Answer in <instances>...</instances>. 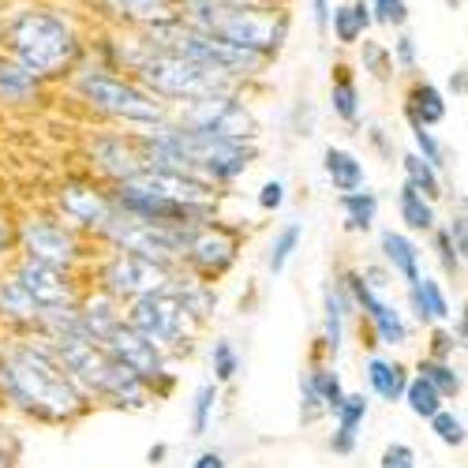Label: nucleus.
Instances as JSON below:
<instances>
[{"label":"nucleus","instance_id":"40","mask_svg":"<svg viewBox=\"0 0 468 468\" xmlns=\"http://www.w3.org/2000/svg\"><path fill=\"white\" fill-rule=\"evenodd\" d=\"M360 68L371 75L375 83H394V60H389V46L386 42H371V37H360Z\"/></svg>","mask_w":468,"mask_h":468},{"label":"nucleus","instance_id":"2","mask_svg":"<svg viewBox=\"0 0 468 468\" xmlns=\"http://www.w3.org/2000/svg\"><path fill=\"white\" fill-rule=\"evenodd\" d=\"M0 53H8L16 64L53 87L80 68V60L87 57V42L64 12L30 5L8 12V19L0 23Z\"/></svg>","mask_w":468,"mask_h":468},{"label":"nucleus","instance_id":"45","mask_svg":"<svg viewBox=\"0 0 468 468\" xmlns=\"http://www.w3.org/2000/svg\"><path fill=\"white\" fill-rule=\"evenodd\" d=\"M461 341L450 334L446 323H435V326H427V353L423 356H435V360H453L461 353Z\"/></svg>","mask_w":468,"mask_h":468},{"label":"nucleus","instance_id":"36","mask_svg":"<svg viewBox=\"0 0 468 468\" xmlns=\"http://www.w3.org/2000/svg\"><path fill=\"white\" fill-rule=\"evenodd\" d=\"M303 375L311 378V386H315V394L323 398L326 412H334V409H337V401L345 398V378H341V371H337L330 360H311Z\"/></svg>","mask_w":468,"mask_h":468},{"label":"nucleus","instance_id":"15","mask_svg":"<svg viewBox=\"0 0 468 468\" xmlns=\"http://www.w3.org/2000/svg\"><path fill=\"white\" fill-rule=\"evenodd\" d=\"M5 274L37 303V307H64V303H75L87 289V278L83 274H71V270H60V266H49V262H37V259H27V255H16L12 266Z\"/></svg>","mask_w":468,"mask_h":468},{"label":"nucleus","instance_id":"35","mask_svg":"<svg viewBox=\"0 0 468 468\" xmlns=\"http://www.w3.org/2000/svg\"><path fill=\"white\" fill-rule=\"evenodd\" d=\"M401 405L416 416V420H431L446 401L439 398V389L431 386V382H427L423 375H409V382H405V394H401Z\"/></svg>","mask_w":468,"mask_h":468},{"label":"nucleus","instance_id":"34","mask_svg":"<svg viewBox=\"0 0 468 468\" xmlns=\"http://www.w3.org/2000/svg\"><path fill=\"white\" fill-rule=\"evenodd\" d=\"M218 401H221V386L214 378L199 382L191 394V405H187V427L195 439H203L210 427H214V416H218Z\"/></svg>","mask_w":468,"mask_h":468},{"label":"nucleus","instance_id":"38","mask_svg":"<svg viewBox=\"0 0 468 468\" xmlns=\"http://www.w3.org/2000/svg\"><path fill=\"white\" fill-rule=\"evenodd\" d=\"M427 240H431V251H435V262L442 266V274L457 285L461 278H464V255L453 248V240H450V232H446V225L439 221L431 232H427Z\"/></svg>","mask_w":468,"mask_h":468},{"label":"nucleus","instance_id":"14","mask_svg":"<svg viewBox=\"0 0 468 468\" xmlns=\"http://www.w3.org/2000/svg\"><path fill=\"white\" fill-rule=\"evenodd\" d=\"M83 158H87V173L98 176L109 187L135 180L146 169L139 135L124 132V128H112V124H105V128H98L83 139Z\"/></svg>","mask_w":468,"mask_h":468},{"label":"nucleus","instance_id":"3","mask_svg":"<svg viewBox=\"0 0 468 468\" xmlns=\"http://www.w3.org/2000/svg\"><path fill=\"white\" fill-rule=\"evenodd\" d=\"M180 19L229 46L259 53L270 64L282 57L292 34V12L282 0H210V5L180 12Z\"/></svg>","mask_w":468,"mask_h":468},{"label":"nucleus","instance_id":"59","mask_svg":"<svg viewBox=\"0 0 468 468\" xmlns=\"http://www.w3.org/2000/svg\"><path fill=\"white\" fill-rule=\"evenodd\" d=\"M282 5H285V0H282Z\"/></svg>","mask_w":468,"mask_h":468},{"label":"nucleus","instance_id":"43","mask_svg":"<svg viewBox=\"0 0 468 468\" xmlns=\"http://www.w3.org/2000/svg\"><path fill=\"white\" fill-rule=\"evenodd\" d=\"M389 60H394V71L398 75H416L420 71V46H416V37L398 30L394 37V46H389Z\"/></svg>","mask_w":468,"mask_h":468},{"label":"nucleus","instance_id":"49","mask_svg":"<svg viewBox=\"0 0 468 468\" xmlns=\"http://www.w3.org/2000/svg\"><path fill=\"white\" fill-rule=\"evenodd\" d=\"M378 468H420V457L409 442H386L382 457H378Z\"/></svg>","mask_w":468,"mask_h":468},{"label":"nucleus","instance_id":"26","mask_svg":"<svg viewBox=\"0 0 468 468\" xmlns=\"http://www.w3.org/2000/svg\"><path fill=\"white\" fill-rule=\"evenodd\" d=\"M80 323H83V334L87 337H94V341H105L116 326L124 323V307L116 303V300H109L105 292H98V289H83V296H80Z\"/></svg>","mask_w":468,"mask_h":468},{"label":"nucleus","instance_id":"19","mask_svg":"<svg viewBox=\"0 0 468 468\" xmlns=\"http://www.w3.org/2000/svg\"><path fill=\"white\" fill-rule=\"evenodd\" d=\"M348 323H353V300L345 296L337 278L323 282V334H319V345H323L330 364H337V356H341L345 337H348Z\"/></svg>","mask_w":468,"mask_h":468},{"label":"nucleus","instance_id":"52","mask_svg":"<svg viewBox=\"0 0 468 468\" xmlns=\"http://www.w3.org/2000/svg\"><path fill=\"white\" fill-rule=\"evenodd\" d=\"M330 12H334V0H307V16H311V27H315L323 37L330 34Z\"/></svg>","mask_w":468,"mask_h":468},{"label":"nucleus","instance_id":"42","mask_svg":"<svg viewBox=\"0 0 468 468\" xmlns=\"http://www.w3.org/2000/svg\"><path fill=\"white\" fill-rule=\"evenodd\" d=\"M330 34H334V42L345 46V49H353L360 37H364V30H360V23H356L353 5H348V0L334 5V12H330Z\"/></svg>","mask_w":468,"mask_h":468},{"label":"nucleus","instance_id":"9","mask_svg":"<svg viewBox=\"0 0 468 468\" xmlns=\"http://www.w3.org/2000/svg\"><path fill=\"white\" fill-rule=\"evenodd\" d=\"M176 266H162L154 259H143L135 251H121V248H101L98 259L90 262L87 270V285L105 292L109 300L116 303H132L135 296H146V292H158L169 285V274Z\"/></svg>","mask_w":468,"mask_h":468},{"label":"nucleus","instance_id":"27","mask_svg":"<svg viewBox=\"0 0 468 468\" xmlns=\"http://www.w3.org/2000/svg\"><path fill=\"white\" fill-rule=\"evenodd\" d=\"M330 109L341 124L356 128L360 116H364V98H360V83H356V71L348 68L345 60L334 64V75H330Z\"/></svg>","mask_w":468,"mask_h":468},{"label":"nucleus","instance_id":"37","mask_svg":"<svg viewBox=\"0 0 468 468\" xmlns=\"http://www.w3.org/2000/svg\"><path fill=\"white\" fill-rule=\"evenodd\" d=\"M409 135H412V150L420 154L423 162H431L439 173H446L453 165V150L431 132V128H423V124H409Z\"/></svg>","mask_w":468,"mask_h":468},{"label":"nucleus","instance_id":"20","mask_svg":"<svg viewBox=\"0 0 468 468\" xmlns=\"http://www.w3.org/2000/svg\"><path fill=\"white\" fill-rule=\"evenodd\" d=\"M378 259L401 285H409L423 274V248L405 229H378Z\"/></svg>","mask_w":468,"mask_h":468},{"label":"nucleus","instance_id":"24","mask_svg":"<svg viewBox=\"0 0 468 468\" xmlns=\"http://www.w3.org/2000/svg\"><path fill=\"white\" fill-rule=\"evenodd\" d=\"M169 292L180 300V307H184L187 315H191L195 323H199L203 330H207V326H210V319L218 315V285L184 274L180 266L169 274Z\"/></svg>","mask_w":468,"mask_h":468},{"label":"nucleus","instance_id":"4","mask_svg":"<svg viewBox=\"0 0 468 468\" xmlns=\"http://www.w3.org/2000/svg\"><path fill=\"white\" fill-rule=\"evenodd\" d=\"M64 87H68V94L80 101L90 116H98L101 124H112V128L146 132L154 124H165L169 121V105L162 98H154L146 87H139L132 75L98 68L87 57L64 80Z\"/></svg>","mask_w":468,"mask_h":468},{"label":"nucleus","instance_id":"21","mask_svg":"<svg viewBox=\"0 0 468 468\" xmlns=\"http://www.w3.org/2000/svg\"><path fill=\"white\" fill-rule=\"evenodd\" d=\"M401 116H405V124L439 128L450 116V101L431 80H423V75L416 71V75H409V87H405V98H401Z\"/></svg>","mask_w":468,"mask_h":468},{"label":"nucleus","instance_id":"44","mask_svg":"<svg viewBox=\"0 0 468 468\" xmlns=\"http://www.w3.org/2000/svg\"><path fill=\"white\" fill-rule=\"evenodd\" d=\"M367 8L378 27H389V30L409 27V0H367Z\"/></svg>","mask_w":468,"mask_h":468},{"label":"nucleus","instance_id":"10","mask_svg":"<svg viewBox=\"0 0 468 468\" xmlns=\"http://www.w3.org/2000/svg\"><path fill=\"white\" fill-rule=\"evenodd\" d=\"M244 240H248L244 225H232L225 218H210L187 232L184 251H180V270L191 278H199V282L218 285L221 278L232 274V266L240 262Z\"/></svg>","mask_w":468,"mask_h":468},{"label":"nucleus","instance_id":"56","mask_svg":"<svg viewBox=\"0 0 468 468\" xmlns=\"http://www.w3.org/2000/svg\"><path fill=\"white\" fill-rule=\"evenodd\" d=\"M165 457H169V442H154L150 450H146V461L158 468V464H165Z\"/></svg>","mask_w":468,"mask_h":468},{"label":"nucleus","instance_id":"39","mask_svg":"<svg viewBox=\"0 0 468 468\" xmlns=\"http://www.w3.org/2000/svg\"><path fill=\"white\" fill-rule=\"evenodd\" d=\"M210 371H214L218 386L237 382V375L244 371V356L237 353V345H232L229 337H214V345H210Z\"/></svg>","mask_w":468,"mask_h":468},{"label":"nucleus","instance_id":"18","mask_svg":"<svg viewBox=\"0 0 468 468\" xmlns=\"http://www.w3.org/2000/svg\"><path fill=\"white\" fill-rule=\"evenodd\" d=\"M367 412H371V398L364 389H345V398L337 401V409L330 412L334 416V431L326 439V446L337 453V457H353L356 446H360V431L367 423Z\"/></svg>","mask_w":468,"mask_h":468},{"label":"nucleus","instance_id":"57","mask_svg":"<svg viewBox=\"0 0 468 468\" xmlns=\"http://www.w3.org/2000/svg\"><path fill=\"white\" fill-rule=\"evenodd\" d=\"M0 468H19V453L8 450V446H0Z\"/></svg>","mask_w":468,"mask_h":468},{"label":"nucleus","instance_id":"55","mask_svg":"<svg viewBox=\"0 0 468 468\" xmlns=\"http://www.w3.org/2000/svg\"><path fill=\"white\" fill-rule=\"evenodd\" d=\"M353 5V16H356V23H360V30L367 34L371 27H375V19H371V8H367V0H348Z\"/></svg>","mask_w":468,"mask_h":468},{"label":"nucleus","instance_id":"32","mask_svg":"<svg viewBox=\"0 0 468 468\" xmlns=\"http://www.w3.org/2000/svg\"><path fill=\"white\" fill-rule=\"evenodd\" d=\"M300 244H303V221H285L274 232L270 248H266V274L270 278H282L285 270H289V262H292V255L300 251Z\"/></svg>","mask_w":468,"mask_h":468},{"label":"nucleus","instance_id":"23","mask_svg":"<svg viewBox=\"0 0 468 468\" xmlns=\"http://www.w3.org/2000/svg\"><path fill=\"white\" fill-rule=\"evenodd\" d=\"M37 319H42V307H37L8 274H0V337L37 334Z\"/></svg>","mask_w":468,"mask_h":468},{"label":"nucleus","instance_id":"8","mask_svg":"<svg viewBox=\"0 0 468 468\" xmlns=\"http://www.w3.org/2000/svg\"><path fill=\"white\" fill-rule=\"evenodd\" d=\"M244 94L248 90H210L199 98L176 101L169 105V121L207 135H221V139L259 143V116Z\"/></svg>","mask_w":468,"mask_h":468},{"label":"nucleus","instance_id":"31","mask_svg":"<svg viewBox=\"0 0 468 468\" xmlns=\"http://www.w3.org/2000/svg\"><path fill=\"white\" fill-rule=\"evenodd\" d=\"M398 165H401L405 184H412L420 195H427L431 203H442V199H446V180H442V173H439L431 162H423L416 150L398 154Z\"/></svg>","mask_w":468,"mask_h":468},{"label":"nucleus","instance_id":"54","mask_svg":"<svg viewBox=\"0 0 468 468\" xmlns=\"http://www.w3.org/2000/svg\"><path fill=\"white\" fill-rule=\"evenodd\" d=\"M191 468H229V461H225L221 450H203L199 457L191 461Z\"/></svg>","mask_w":468,"mask_h":468},{"label":"nucleus","instance_id":"6","mask_svg":"<svg viewBox=\"0 0 468 468\" xmlns=\"http://www.w3.org/2000/svg\"><path fill=\"white\" fill-rule=\"evenodd\" d=\"M139 87H146L154 98H162L165 105H176V101H187V98H199V94H210V90H248L240 83L225 80L221 71L214 68H203L180 53H169V49H158L150 46L143 53V60L128 71Z\"/></svg>","mask_w":468,"mask_h":468},{"label":"nucleus","instance_id":"17","mask_svg":"<svg viewBox=\"0 0 468 468\" xmlns=\"http://www.w3.org/2000/svg\"><path fill=\"white\" fill-rule=\"evenodd\" d=\"M405 315L412 326H435V323H446L453 315V300L446 292V285L431 274H420L416 282L405 285Z\"/></svg>","mask_w":468,"mask_h":468},{"label":"nucleus","instance_id":"13","mask_svg":"<svg viewBox=\"0 0 468 468\" xmlns=\"http://www.w3.org/2000/svg\"><path fill=\"white\" fill-rule=\"evenodd\" d=\"M101 345L109 348V356L116 364H124L132 375H139L146 382L154 401H165L173 389H176V364L154 341H146L143 334H135L128 323L116 326Z\"/></svg>","mask_w":468,"mask_h":468},{"label":"nucleus","instance_id":"11","mask_svg":"<svg viewBox=\"0 0 468 468\" xmlns=\"http://www.w3.org/2000/svg\"><path fill=\"white\" fill-rule=\"evenodd\" d=\"M49 210L60 221H68L71 229H80L83 237H90L94 244L101 237V229L109 225V218L116 214L109 184H101L90 173H71V176L57 180V187L49 195Z\"/></svg>","mask_w":468,"mask_h":468},{"label":"nucleus","instance_id":"47","mask_svg":"<svg viewBox=\"0 0 468 468\" xmlns=\"http://www.w3.org/2000/svg\"><path fill=\"white\" fill-rule=\"evenodd\" d=\"M330 412H326V405H323V398L315 394V386H311V378L307 375H300V420L311 427V423H319V420H326Z\"/></svg>","mask_w":468,"mask_h":468},{"label":"nucleus","instance_id":"29","mask_svg":"<svg viewBox=\"0 0 468 468\" xmlns=\"http://www.w3.org/2000/svg\"><path fill=\"white\" fill-rule=\"evenodd\" d=\"M337 207H341V229L353 232V237H367L375 232L378 221V195L364 184L356 191H341L337 195Z\"/></svg>","mask_w":468,"mask_h":468},{"label":"nucleus","instance_id":"16","mask_svg":"<svg viewBox=\"0 0 468 468\" xmlns=\"http://www.w3.org/2000/svg\"><path fill=\"white\" fill-rule=\"evenodd\" d=\"M49 98V83L0 53V112H34Z\"/></svg>","mask_w":468,"mask_h":468},{"label":"nucleus","instance_id":"28","mask_svg":"<svg viewBox=\"0 0 468 468\" xmlns=\"http://www.w3.org/2000/svg\"><path fill=\"white\" fill-rule=\"evenodd\" d=\"M323 173H326V180L337 195L356 191V187L367 184V165H364L360 154H353L348 146H334V143L323 150Z\"/></svg>","mask_w":468,"mask_h":468},{"label":"nucleus","instance_id":"5","mask_svg":"<svg viewBox=\"0 0 468 468\" xmlns=\"http://www.w3.org/2000/svg\"><path fill=\"white\" fill-rule=\"evenodd\" d=\"M16 248L27 259L71 270V274H83V278L101 251L90 237H83L80 229L60 221L49 207H34V210L16 214Z\"/></svg>","mask_w":468,"mask_h":468},{"label":"nucleus","instance_id":"33","mask_svg":"<svg viewBox=\"0 0 468 468\" xmlns=\"http://www.w3.org/2000/svg\"><path fill=\"white\" fill-rule=\"evenodd\" d=\"M416 375H423L439 389L442 401H457L464 394V371L453 364V360H435V356H420L416 364Z\"/></svg>","mask_w":468,"mask_h":468},{"label":"nucleus","instance_id":"53","mask_svg":"<svg viewBox=\"0 0 468 468\" xmlns=\"http://www.w3.org/2000/svg\"><path fill=\"white\" fill-rule=\"evenodd\" d=\"M446 90H450V94H453L457 101H461V98L468 94V75H464V64H457V68L450 71V80H446Z\"/></svg>","mask_w":468,"mask_h":468},{"label":"nucleus","instance_id":"50","mask_svg":"<svg viewBox=\"0 0 468 468\" xmlns=\"http://www.w3.org/2000/svg\"><path fill=\"white\" fill-rule=\"evenodd\" d=\"M360 270V278L375 289V292H382V296H389V289H394V274L382 266V262H364V266H356Z\"/></svg>","mask_w":468,"mask_h":468},{"label":"nucleus","instance_id":"51","mask_svg":"<svg viewBox=\"0 0 468 468\" xmlns=\"http://www.w3.org/2000/svg\"><path fill=\"white\" fill-rule=\"evenodd\" d=\"M364 135H367V143H371V150L378 154V158H382V162H389V165H394V158H398V150H394V139H389V135H386V128L371 124V128H367Z\"/></svg>","mask_w":468,"mask_h":468},{"label":"nucleus","instance_id":"58","mask_svg":"<svg viewBox=\"0 0 468 468\" xmlns=\"http://www.w3.org/2000/svg\"><path fill=\"white\" fill-rule=\"evenodd\" d=\"M0 409H5V401H0Z\"/></svg>","mask_w":468,"mask_h":468},{"label":"nucleus","instance_id":"7","mask_svg":"<svg viewBox=\"0 0 468 468\" xmlns=\"http://www.w3.org/2000/svg\"><path fill=\"white\" fill-rule=\"evenodd\" d=\"M124 323L135 334H143L146 341L158 345L173 364L187 360L195 348H199V337H203V326L180 307V300L169 292V285L124 303Z\"/></svg>","mask_w":468,"mask_h":468},{"label":"nucleus","instance_id":"12","mask_svg":"<svg viewBox=\"0 0 468 468\" xmlns=\"http://www.w3.org/2000/svg\"><path fill=\"white\" fill-rule=\"evenodd\" d=\"M191 229H176V225H154V221H139L116 210L109 218V225L101 229L98 248H121V251H135L143 259H154L162 266H180V251Z\"/></svg>","mask_w":468,"mask_h":468},{"label":"nucleus","instance_id":"25","mask_svg":"<svg viewBox=\"0 0 468 468\" xmlns=\"http://www.w3.org/2000/svg\"><path fill=\"white\" fill-rule=\"evenodd\" d=\"M409 364L398 360V356H386V353H367L364 360V378H367V389L386 401V405H398L401 394H405V382H409Z\"/></svg>","mask_w":468,"mask_h":468},{"label":"nucleus","instance_id":"48","mask_svg":"<svg viewBox=\"0 0 468 468\" xmlns=\"http://www.w3.org/2000/svg\"><path fill=\"white\" fill-rule=\"evenodd\" d=\"M285 199H289V187H285V180H278V176L262 180V187L255 191V203H259L262 214H278V210L285 207Z\"/></svg>","mask_w":468,"mask_h":468},{"label":"nucleus","instance_id":"46","mask_svg":"<svg viewBox=\"0 0 468 468\" xmlns=\"http://www.w3.org/2000/svg\"><path fill=\"white\" fill-rule=\"evenodd\" d=\"M16 255H19V248H16V210L0 207V274L12 266Z\"/></svg>","mask_w":468,"mask_h":468},{"label":"nucleus","instance_id":"41","mask_svg":"<svg viewBox=\"0 0 468 468\" xmlns=\"http://www.w3.org/2000/svg\"><path fill=\"white\" fill-rule=\"evenodd\" d=\"M427 427H431V435L446 446V450H464V442H468V431H464V416L461 412H453L450 405H442L431 420H427Z\"/></svg>","mask_w":468,"mask_h":468},{"label":"nucleus","instance_id":"1","mask_svg":"<svg viewBox=\"0 0 468 468\" xmlns=\"http://www.w3.org/2000/svg\"><path fill=\"white\" fill-rule=\"evenodd\" d=\"M0 401L5 412L46 427H71L98 409L37 334L0 337Z\"/></svg>","mask_w":468,"mask_h":468},{"label":"nucleus","instance_id":"30","mask_svg":"<svg viewBox=\"0 0 468 468\" xmlns=\"http://www.w3.org/2000/svg\"><path fill=\"white\" fill-rule=\"evenodd\" d=\"M398 221L405 225V232H412V237H427L435 225H439V203H431L427 195H420L412 184L401 180L398 187Z\"/></svg>","mask_w":468,"mask_h":468},{"label":"nucleus","instance_id":"22","mask_svg":"<svg viewBox=\"0 0 468 468\" xmlns=\"http://www.w3.org/2000/svg\"><path fill=\"white\" fill-rule=\"evenodd\" d=\"M98 5L105 23L121 30H146L176 16V0H98Z\"/></svg>","mask_w":468,"mask_h":468}]
</instances>
